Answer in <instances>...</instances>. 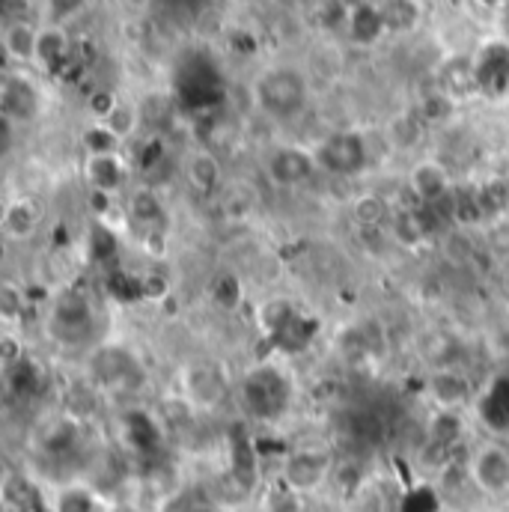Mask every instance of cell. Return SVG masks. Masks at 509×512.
Wrapping results in <instances>:
<instances>
[{"label":"cell","mask_w":509,"mask_h":512,"mask_svg":"<svg viewBox=\"0 0 509 512\" xmlns=\"http://www.w3.org/2000/svg\"><path fill=\"white\" fill-rule=\"evenodd\" d=\"M301 504H304V498L298 492L277 483L265 498V512H301Z\"/></svg>","instance_id":"obj_21"},{"label":"cell","mask_w":509,"mask_h":512,"mask_svg":"<svg viewBox=\"0 0 509 512\" xmlns=\"http://www.w3.org/2000/svg\"><path fill=\"white\" fill-rule=\"evenodd\" d=\"M316 164L331 176H355L367 167V140L358 131H334L316 146Z\"/></svg>","instance_id":"obj_5"},{"label":"cell","mask_w":509,"mask_h":512,"mask_svg":"<svg viewBox=\"0 0 509 512\" xmlns=\"http://www.w3.org/2000/svg\"><path fill=\"white\" fill-rule=\"evenodd\" d=\"M408 182H411V191L417 194L420 203H438V200H444L453 191L450 173L438 161H420L411 170V179Z\"/></svg>","instance_id":"obj_9"},{"label":"cell","mask_w":509,"mask_h":512,"mask_svg":"<svg viewBox=\"0 0 509 512\" xmlns=\"http://www.w3.org/2000/svg\"><path fill=\"white\" fill-rule=\"evenodd\" d=\"M137 123H140L137 111H134V108H128V105H123V102H120V105L108 114V120H105V126L111 128L120 140H126L128 134L137 128Z\"/></svg>","instance_id":"obj_22"},{"label":"cell","mask_w":509,"mask_h":512,"mask_svg":"<svg viewBox=\"0 0 509 512\" xmlns=\"http://www.w3.org/2000/svg\"><path fill=\"white\" fill-rule=\"evenodd\" d=\"M432 396L441 405L453 408V405H459V402L468 399V384H465L462 376H456V373H441V376L432 379Z\"/></svg>","instance_id":"obj_19"},{"label":"cell","mask_w":509,"mask_h":512,"mask_svg":"<svg viewBox=\"0 0 509 512\" xmlns=\"http://www.w3.org/2000/svg\"><path fill=\"white\" fill-rule=\"evenodd\" d=\"M36 212H33V206L30 203H24V200H18V203H12L9 209H6V215H3V233L9 236V239H30L33 236V230H36Z\"/></svg>","instance_id":"obj_18"},{"label":"cell","mask_w":509,"mask_h":512,"mask_svg":"<svg viewBox=\"0 0 509 512\" xmlns=\"http://www.w3.org/2000/svg\"><path fill=\"white\" fill-rule=\"evenodd\" d=\"M188 396L197 402V405H206V408H212V405H218L224 396H227V384L221 379V373L218 370H209V367H194L191 373H188Z\"/></svg>","instance_id":"obj_11"},{"label":"cell","mask_w":509,"mask_h":512,"mask_svg":"<svg viewBox=\"0 0 509 512\" xmlns=\"http://www.w3.org/2000/svg\"><path fill=\"white\" fill-rule=\"evenodd\" d=\"M316 155L301 149V146H280L268 155L265 173L274 185L280 188H295L304 185L313 173H316Z\"/></svg>","instance_id":"obj_6"},{"label":"cell","mask_w":509,"mask_h":512,"mask_svg":"<svg viewBox=\"0 0 509 512\" xmlns=\"http://www.w3.org/2000/svg\"><path fill=\"white\" fill-rule=\"evenodd\" d=\"M349 33L358 45H373L379 42L384 33V21H382V9L379 3H361L352 9L349 15Z\"/></svg>","instance_id":"obj_12"},{"label":"cell","mask_w":509,"mask_h":512,"mask_svg":"<svg viewBox=\"0 0 509 512\" xmlns=\"http://www.w3.org/2000/svg\"><path fill=\"white\" fill-rule=\"evenodd\" d=\"M3 48L12 60H36V48H39V30H33L27 21H9L3 30Z\"/></svg>","instance_id":"obj_14"},{"label":"cell","mask_w":509,"mask_h":512,"mask_svg":"<svg viewBox=\"0 0 509 512\" xmlns=\"http://www.w3.org/2000/svg\"><path fill=\"white\" fill-rule=\"evenodd\" d=\"M188 182L197 188V191H215L218 182H221V164L212 152H197L188 158Z\"/></svg>","instance_id":"obj_17"},{"label":"cell","mask_w":509,"mask_h":512,"mask_svg":"<svg viewBox=\"0 0 509 512\" xmlns=\"http://www.w3.org/2000/svg\"><path fill=\"white\" fill-rule=\"evenodd\" d=\"M483 3H498V0H483Z\"/></svg>","instance_id":"obj_26"},{"label":"cell","mask_w":509,"mask_h":512,"mask_svg":"<svg viewBox=\"0 0 509 512\" xmlns=\"http://www.w3.org/2000/svg\"><path fill=\"white\" fill-rule=\"evenodd\" d=\"M72 54V45H69V36L60 30V27H48V30H39V48H36V60L45 66V69H60Z\"/></svg>","instance_id":"obj_16"},{"label":"cell","mask_w":509,"mask_h":512,"mask_svg":"<svg viewBox=\"0 0 509 512\" xmlns=\"http://www.w3.org/2000/svg\"><path fill=\"white\" fill-rule=\"evenodd\" d=\"M51 3V12L57 15V18H63V15H72L84 0H48Z\"/></svg>","instance_id":"obj_23"},{"label":"cell","mask_w":509,"mask_h":512,"mask_svg":"<svg viewBox=\"0 0 509 512\" xmlns=\"http://www.w3.org/2000/svg\"><path fill=\"white\" fill-rule=\"evenodd\" d=\"M185 512H224L215 501H206V498H200V501H191Z\"/></svg>","instance_id":"obj_24"},{"label":"cell","mask_w":509,"mask_h":512,"mask_svg":"<svg viewBox=\"0 0 509 512\" xmlns=\"http://www.w3.org/2000/svg\"><path fill=\"white\" fill-rule=\"evenodd\" d=\"M474 81L486 96H504L509 90V48L495 42L474 57Z\"/></svg>","instance_id":"obj_7"},{"label":"cell","mask_w":509,"mask_h":512,"mask_svg":"<svg viewBox=\"0 0 509 512\" xmlns=\"http://www.w3.org/2000/svg\"><path fill=\"white\" fill-rule=\"evenodd\" d=\"M51 512H99V498L84 483H63L51 492Z\"/></svg>","instance_id":"obj_13"},{"label":"cell","mask_w":509,"mask_h":512,"mask_svg":"<svg viewBox=\"0 0 509 512\" xmlns=\"http://www.w3.org/2000/svg\"><path fill=\"white\" fill-rule=\"evenodd\" d=\"M254 99L271 120H292L307 105V78L292 66H271L256 78Z\"/></svg>","instance_id":"obj_1"},{"label":"cell","mask_w":509,"mask_h":512,"mask_svg":"<svg viewBox=\"0 0 509 512\" xmlns=\"http://www.w3.org/2000/svg\"><path fill=\"white\" fill-rule=\"evenodd\" d=\"M120 137L111 131V128L105 126H96V128H90L87 134H84V146H87V152L90 155H114V152H120Z\"/></svg>","instance_id":"obj_20"},{"label":"cell","mask_w":509,"mask_h":512,"mask_svg":"<svg viewBox=\"0 0 509 512\" xmlns=\"http://www.w3.org/2000/svg\"><path fill=\"white\" fill-rule=\"evenodd\" d=\"M87 182L99 194H117L126 185V164L120 152L114 155H90L87 158Z\"/></svg>","instance_id":"obj_10"},{"label":"cell","mask_w":509,"mask_h":512,"mask_svg":"<svg viewBox=\"0 0 509 512\" xmlns=\"http://www.w3.org/2000/svg\"><path fill=\"white\" fill-rule=\"evenodd\" d=\"M468 480L486 498H509V447L504 441H483L468 456Z\"/></svg>","instance_id":"obj_4"},{"label":"cell","mask_w":509,"mask_h":512,"mask_svg":"<svg viewBox=\"0 0 509 512\" xmlns=\"http://www.w3.org/2000/svg\"><path fill=\"white\" fill-rule=\"evenodd\" d=\"M0 108L6 123H30L39 114V90L33 87V81L21 75H9L3 81Z\"/></svg>","instance_id":"obj_8"},{"label":"cell","mask_w":509,"mask_h":512,"mask_svg":"<svg viewBox=\"0 0 509 512\" xmlns=\"http://www.w3.org/2000/svg\"><path fill=\"white\" fill-rule=\"evenodd\" d=\"M146 3H149V0H128V6H137V9H140V6H146Z\"/></svg>","instance_id":"obj_25"},{"label":"cell","mask_w":509,"mask_h":512,"mask_svg":"<svg viewBox=\"0 0 509 512\" xmlns=\"http://www.w3.org/2000/svg\"><path fill=\"white\" fill-rule=\"evenodd\" d=\"M382 21L387 33H411L420 24V0H382Z\"/></svg>","instance_id":"obj_15"},{"label":"cell","mask_w":509,"mask_h":512,"mask_svg":"<svg viewBox=\"0 0 509 512\" xmlns=\"http://www.w3.org/2000/svg\"><path fill=\"white\" fill-rule=\"evenodd\" d=\"M239 399L242 405L259 417V420H274L289 408L292 399V384L286 379L283 370L265 364V367H254L242 384H239Z\"/></svg>","instance_id":"obj_2"},{"label":"cell","mask_w":509,"mask_h":512,"mask_svg":"<svg viewBox=\"0 0 509 512\" xmlns=\"http://www.w3.org/2000/svg\"><path fill=\"white\" fill-rule=\"evenodd\" d=\"M334 474V456L322 447H298L280 465V480L286 489L298 492L301 498L316 495Z\"/></svg>","instance_id":"obj_3"}]
</instances>
